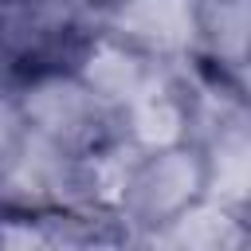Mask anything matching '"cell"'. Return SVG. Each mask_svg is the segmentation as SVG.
<instances>
[{
  "label": "cell",
  "mask_w": 251,
  "mask_h": 251,
  "mask_svg": "<svg viewBox=\"0 0 251 251\" xmlns=\"http://www.w3.org/2000/svg\"><path fill=\"white\" fill-rule=\"evenodd\" d=\"M102 31L98 0H0V78L43 86L75 75Z\"/></svg>",
  "instance_id": "obj_1"
}]
</instances>
